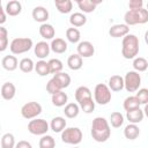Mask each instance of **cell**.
<instances>
[{
    "label": "cell",
    "mask_w": 148,
    "mask_h": 148,
    "mask_svg": "<svg viewBox=\"0 0 148 148\" xmlns=\"http://www.w3.org/2000/svg\"><path fill=\"white\" fill-rule=\"evenodd\" d=\"M90 133L96 142H105L111 135L109 121L103 117H96L92 120Z\"/></svg>",
    "instance_id": "6da1fadb"
},
{
    "label": "cell",
    "mask_w": 148,
    "mask_h": 148,
    "mask_svg": "<svg viewBox=\"0 0 148 148\" xmlns=\"http://www.w3.org/2000/svg\"><path fill=\"white\" fill-rule=\"evenodd\" d=\"M139 53V38L135 35L128 34L123 38L121 56L125 59H134Z\"/></svg>",
    "instance_id": "7a4b0ae2"
},
{
    "label": "cell",
    "mask_w": 148,
    "mask_h": 148,
    "mask_svg": "<svg viewBox=\"0 0 148 148\" xmlns=\"http://www.w3.org/2000/svg\"><path fill=\"white\" fill-rule=\"evenodd\" d=\"M124 21L125 24L130 25H135V24H143L148 22V10L147 8H141L138 10H127L124 15Z\"/></svg>",
    "instance_id": "3957f363"
},
{
    "label": "cell",
    "mask_w": 148,
    "mask_h": 148,
    "mask_svg": "<svg viewBox=\"0 0 148 148\" xmlns=\"http://www.w3.org/2000/svg\"><path fill=\"white\" fill-rule=\"evenodd\" d=\"M34 46L32 44V39L28 38V37H18V38H14L10 42L9 45V50L13 54H22L28 52L31 47Z\"/></svg>",
    "instance_id": "277c9868"
},
{
    "label": "cell",
    "mask_w": 148,
    "mask_h": 148,
    "mask_svg": "<svg viewBox=\"0 0 148 148\" xmlns=\"http://www.w3.org/2000/svg\"><path fill=\"white\" fill-rule=\"evenodd\" d=\"M111 98H112V95H111V90H110L109 86H106L104 83L96 84V87L94 89V99L97 104L106 105L110 103Z\"/></svg>",
    "instance_id": "5b68a950"
},
{
    "label": "cell",
    "mask_w": 148,
    "mask_h": 148,
    "mask_svg": "<svg viewBox=\"0 0 148 148\" xmlns=\"http://www.w3.org/2000/svg\"><path fill=\"white\" fill-rule=\"evenodd\" d=\"M82 138V131L79 127H66L61 132V140L67 145H79Z\"/></svg>",
    "instance_id": "8992f818"
},
{
    "label": "cell",
    "mask_w": 148,
    "mask_h": 148,
    "mask_svg": "<svg viewBox=\"0 0 148 148\" xmlns=\"http://www.w3.org/2000/svg\"><path fill=\"white\" fill-rule=\"evenodd\" d=\"M124 83H125V89L128 92H135L139 90V87L141 84V76L138 72L130 71L126 73L124 77Z\"/></svg>",
    "instance_id": "52a82bcc"
},
{
    "label": "cell",
    "mask_w": 148,
    "mask_h": 148,
    "mask_svg": "<svg viewBox=\"0 0 148 148\" xmlns=\"http://www.w3.org/2000/svg\"><path fill=\"white\" fill-rule=\"evenodd\" d=\"M50 125L45 119L42 118H35L29 121L28 124V131L34 135H45L49 131Z\"/></svg>",
    "instance_id": "ba28073f"
},
{
    "label": "cell",
    "mask_w": 148,
    "mask_h": 148,
    "mask_svg": "<svg viewBox=\"0 0 148 148\" xmlns=\"http://www.w3.org/2000/svg\"><path fill=\"white\" fill-rule=\"evenodd\" d=\"M42 113V105L38 102H28L21 108V114L25 119H35Z\"/></svg>",
    "instance_id": "9c48e42d"
},
{
    "label": "cell",
    "mask_w": 148,
    "mask_h": 148,
    "mask_svg": "<svg viewBox=\"0 0 148 148\" xmlns=\"http://www.w3.org/2000/svg\"><path fill=\"white\" fill-rule=\"evenodd\" d=\"M77 54L82 58H90L95 53V46L89 40H83L77 44Z\"/></svg>",
    "instance_id": "30bf717a"
},
{
    "label": "cell",
    "mask_w": 148,
    "mask_h": 148,
    "mask_svg": "<svg viewBox=\"0 0 148 148\" xmlns=\"http://www.w3.org/2000/svg\"><path fill=\"white\" fill-rule=\"evenodd\" d=\"M130 34V27L127 24H113L109 29V35L113 38H119V37H125Z\"/></svg>",
    "instance_id": "8fae6325"
},
{
    "label": "cell",
    "mask_w": 148,
    "mask_h": 148,
    "mask_svg": "<svg viewBox=\"0 0 148 148\" xmlns=\"http://www.w3.org/2000/svg\"><path fill=\"white\" fill-rule=\"evenodd\" d=\"M51 51V46L45 42V40H40L38 42L35 46H34V52H35V56L37 58H39L40 60H43L44 58H46L49 56Z\"/></svg>",
    "instance_id": "7c38bea8"
},
{
    "label": "cell",
    "mask_w": 148,
    "mask_h": 148,
    "mask_svg": "<svg viewBox=\"0 0 148 148\" xmlns=\"http://www.w3.org/2000/svg\"><path fill=\"white\" fill-rule=\"evenodd\" d=\"M32 18L36 21V22H40L42 24L43 23H46L47 18H49V12L45 7L43 6H37L32 9Z\"/></svg>",
    "instance_id": "4fadbf2b"
},
{
    "label": "cell",
    "mask_w": 148,
    "mask_h": 148,
    "mask_svg": "<svg viewBox=\"0 0 148 148\" xmlns=\"http://www.w3.org/2000/svg\"><path fill=\"white\" fill-rule=\"evenodd\" d=\"M16 94V87L13 82H5L1 86V96L6 101H10L15 97Z\"/></svg>",
    "instance_id": "5bb4252c"
},
{
    "label": "cell",
    "mask_w": 148,
    "mask_h": 148,
    "mask_svg": "<svg viewBox=\"0 0 148 148\" xmlns=\"http://www.w3.org/2000/svg\"><path fill=\"white\" fill-rule=\"evenodd\" d=\"M102 0H77L76 3L83 13H92L96 9V6L101 3Z\"/></svg>",
    "instance_id": "9a60e30c"
},
{
    "label": "cell",
    "mask_w": 148,
    "mask_h": 148,
    "mask_svg": "<svg viewBox=\"0 0 148 148\" xmlns=\"http://www.w3.org/2000/svg\"><path fill=\"white\" fill-rule=\"evenodd\" d=\"M18 60L15 56H5L1 60V65L3 67V69L8 71V72H13L18 67Z\"/></svg>",
    "instance_id": "2e32d148"
},
{
    "label": "cell",
    "mask_w": 148,
    "mask_h": 148,
    "mask_svg": "<svg viewBox=\"0 0 148 148\" xmlns=\"http://www.w3.org/2000/svg\"><path fill=\"white\" fill-rule=\"evenodd\" d=\"M109 88L111 91H120L125 88L124 77L120 75H112L109 79Z\"/></svg>",
    "instance_id": "e0dca14e"
},
{
    "label": "cell",
    "mask_w": 148,
    "mask_h": 148,
    "mask_svg": "<svg viewBox=\"0 0 148 148\" xmlns=\"http://www.w3.org/2000/svg\"><path fill=\"white\" fill-rule=\"evenodd\" d=\"M5 10L9 16H16L22 12V5L17 0H10L6 3Z\"/></svg>",
    "instance_id": "ac0fdd59"
},
{
    "label": "cell",
    "mask_w": 148,
    "mask_h": 148,
    "mask_svg": "<svg viewBox=\"0 0 148 148\" xmlns=\"http://www.w3.org/2000/svg\"><path fill=\"white\" fill-rule=\"evenodd\" d=\"M50 46H51V50L58 54L65 53L67 51V43L62 38H53Z\"/></svg>",
    "instance_id": "d6986e66"
},
{
    "label": "cell",
    "mask_w": 148,
    "mask_h": 148,
    "mask_svg": "<svg viewBox=\"0 0 148 148\" xmlns=\"http://www.w3.org/2000/svg\"><path fill=\"white\" fill-rule=\"evenodd\" d=\"M126 117H127V120L130 121V124H139L143 120L145 113H143V110L135 109V110H132V111H127Z\"/></svg>",
    "instance_id": "ffe728a7"
},
{
    "label": "cell",
    "mask_w": 148,
    "mask_h": 148,
    "mask_svg": "<svg viewBox=\"0 0 148 148\" xmlns=\"http://www.w3.org/2000/svg\"><path fill=\"white\" fill-rule=\"evenodd\" d=\"M50 127L54 133H60L66 128V120L64 117H54L50 123Z\"/></svg>",
    "instance_id": "44dd1931"
},
{
    "label": "cell",
    "mask_w": 148,
    "mask_h": 148,
    "mask_svg": "<svg viewBox=\"0 0 148 148\" xmlns=\"http://www.w3.org/2000/svg\"><path fill=\"white\" fill-rule=\"evenodd\" d=\"M87 22V17L83 13L81 12H76V13H73L71 16H69V23L74 27V28H79V27H82Z\"/></svg>",
    "instance_id": "7402d4cb"
},
{
    "label": "cell",
    "mask_w": 148,
    "mask_h": 148,
    "mask_svg": "<svg viewBox=\"0 0 148 148\" xmlns=\"http://www.w3.org/2000/svg\"><path fill=\"white\" fill-rule=\"evenodd\" d=\"M124 135L128 140H135L140 135V128L136 124H128L124 128Z\"/></svg>",
    "instance_id": "603a6c76"
},
{
    "label": "cell",
    "mask_w": 148,
    "mask_h": 148,
    "mask_svg": "<svg viewBox=\"0 0 148 148\" xmlns=\"http://www.w3.org/2000/svg\"><path fill=\"white\" fill-rule=\"evenodd\" d=\"M39 35L44 39H53V37L56 35V30H54V28H53L52 24L43 23L39 27Z\"/></svg>",
    "instance_id": "cb8c5ba5"
},
{
    "label": "cell",
    "mask_w": 148,
    "mask_h": 148,
    "mask_svg": "<svg viewBox=\"0 0 148 148\" xmlns=\"http://www.w3.org/2000/svg\"><path fill=\"white\" fill-rule=\"evenodd\" d=\"M51 101H52V104H53L54 106H58V108L65 106V105L67 104L68 96H67L66 92H64L62 90H60V91H58V92H56V94L52 95Z\"/></svg>",
    "instance_id": "d4e9b609"
},
{
    "label": "cell",
    "mask_w": 148,
    "mask_h": 148,
    "mask_svg": "<svg viewBox=\"0 0 148 148\" xmlns=\"http://www.w3.org/2000/svg\"><path fill=\"white\" fill-rule=\"evenodd\" d=\"M83 65V60L82 57H80L77 53L76 54H71L67 59V66L72 69V71H79Z\"/></svg>",
    "instance_id": "484cf974"
},
{
    "label": "cell",
    "mask_w": 148,
    "mask_h": 148,
    "mask_svg": "<svg viewBox=\"0 0 148 148\" xmlns=\"http://www.w3.org/2000/svg\"><path fill=\"white\" fill-rule=\"evenodd\" d=\"M54 5L61 14H68L73 9V2L71 0H54Z\"/></svg>",
    "instance_id": "4316f807"
},
{
    "label": "cell",
    "mask_w": 148,
    "mask_h": 148,
    "mask_svg": "<svg viewBox=\"0 0 148 148\" xmlns=\"http://www.w3.org/2000/svg\"><path fill=\"white\" fill-rule=\"evenodd\" d=\"M79 112H80V105L76 104V103H67L65 105V109H64V113L67 118H76L79 116Z\"/></svg>",
    "instance_id": "83f0119b"
},
{
    "label": "cell",
    "mask_w": 148,
    "mask_h": 148,
    "mask_svg": "<svg viewBox=\"0 0 148 148\" xmlns=\"http://www.w3.org/2000/svg\"><path fill=\"white\" fill-rule=\"evenodd\" d=\"M140 102L139 99L136 98V96H128L125 98L124 103H123V106L124 109L127 111H132V110H135V109H140Z\"/></svg>",
    "instance_id": "f1b7e54d"
},
{
    "label": "cell",
    "mask_w": 148,
    "mask_h": 148,
    "mask_svg": "<svg viewBox=\"0 0 148 148\" xmlns=\"http://www.w3.org/2000/svg\"><path fill=\"white\" fill-rule=\"evenodd\" d=\"M89 97H91V91H90V89H89L88 87H86V86H80V87L75 90V99H76L77 103H80V102H82L83 99L89 98Z\"/></svg>",
    "instance_id": "f546056e"
},
{
    "label": "cell",
    "mask_w": 148,
    "mask_h": 148,
    "mask_svg": "<svg viewBox=\"0 0 148 148\" xmlns=\"http://www.w3.org/2000/svg\"><path fill=\"white\" fill-rule=\"evenodd\" d=\"M53 79L59 83V86L61 87V89L67 88V87L71 84V81H72L69 74H67V73H65V72H61V73L56 74V75L53 76Z\"/></svg>",
    "instance_id": "4dcf8cb0"
},
{
    "label": "cell",
    "mask_w": 148,
    "mask_h": 148,
    "mask_svg": "<svg viewBox=\"0 0 148 148\" xmlns=\"http://www.w3.org/2000/svg\"><path fill=\"white\" fill-rule=\"evenodd\" d=\"M133 68L135 72H145L148 69V61L146 58L136 57L133 59Z\"/></svg>",
    "instance_id": "1f68e13d"
},
{
    "label": "cell",
    "mask_w": 148,
    "mask_h": 148,
    "mask_svg": "<svg viewBox=\"0 0 148 148\" xmlns=\"http://www.w3.org/2000/svg\"><path fill=\"white\" fill-rule=\"evenodd\" d=\"M35 71L38 75L40 76H46L50 74V66L49 62H46L45 60H39L35 64Z\"/></svg>",
    "instance_id": "d6a6232c"
},
{
    "label": "cell",
    "mask_w": 148,
    "mask_h": 148,
    "mask_svg": "<svg viewBox=\"0 0 148 148\" xmlns=\"http://www.w3.org/2000/svg\"><path fill=\"white\" fill-rule=\"evenodd\" d=\"M95 103H96L95 99H92V97H89V98H86L82 102H80L79 105H80V109L84 113H91L95 110Z\"/></svg>",
    "instance_id": "836d02e7"
},
{
    "label": "cell",
    "mask_w": 148,
    "mask_h": 148,
    "mask_svg": "<svg viewBox=\"0 0 148 148\" xmlns=\"http://www.w3.org/2000/svg\"><path fill=\"white\" fill-rule=\"evenodd\" d=\"M18 67L23 73H30L35 69V64L31 58H23L20 60Z\"/></svg>",
    "instance_id": "e575fe53"
},
{
    "label": "cell",
    "mask_w": 148,
    "mask_h": 148,
    "mask_svg": "<svg viewBox=\"0 0 148 148\" xmlns=\"http://www.w3.org/2000/svg\"><path fill=\"white\" fill-rule=\"evenodd\" d=\"M47 62H49V66H50V73H52V74L56 75V74L62 72L64 65H62V61L60 59L53 58V59H50Z\"/></svg>",
    "instance_id": "d590c367"
},
{
    "label": "cell",
    "mask_w": 148,
    "mask_h": 148,
    "mask_svg": "<svg viewBox=\"0 0 148 148\" xmlns=\"http://www.w3.org/2000/svg\"><path fill=\"white\" fill-rule=\"evenodd\" d=\"M66 38L68 39V42L71 43H79L80 42V38H81V34L77 28H68L66 30Z\"/></svg>",
    "instance_id": "8d00e7d4"
},
{
    "label": "cell",
    "mask_w": 148,
    "mask_h": 148,
    "mask_svg": "<svg viewBox=\"0 0 148 148\" xmlns=\"http://www.w3.org/2000/svg\"><path fill=\"white\" fill-rule=\"evenodd\" d=\"M110 124H111V126L114 127V128L120 127V126L124 124V116H123L120 112H118V111L112 112V113L110 114Z\"/></svg>",
    "instance_id": "74e56055"
},
{
    "label": "cell",
    "mask_w": 148,
    "mask_h": 148,
    "mask_svg": "<svg viewBox=\"0 0 148 148\" xmlns=\"http://www.w3.org/2000/svg\"><path fill=\"white\" fill-rule=\"evenodd\" d=\"M16 146L15 138L12 133H5L1 138V148H14Z\"/></svg>",
    "instance_id": "f35d334b"
},
{
    "label": "cell",
    "mask_w": 148,
    "mask_h": 148,
    "mask_svg": "<svg viewBox=\"0 0 148 148\" xmlns=\"http://www.w3.org/2000/svg\"><path fill=\"white\" fill-rule=\"evenodd\" d=\"M39 148H54L56 147V141L51 135H43L39 139Z\"/></svg>",
    "instance_id": "ab89813d"
},
{
    "label": "cell",
    "mask_w": 148,
    "mask_h": 148,
    "mask_svg": "<svg viewBox=\"0 0 148 148\" xmlns=\"http://www.w3.org/2000/svg\"><path fill=\"white\" fill-rule=\"evenodd\" d=\"M8 46V31L5 27H0V51H5Z\"/></svg>",
    "instance_id": "60d3db41"
},
{
    "label": "cell",
    "mask_w": 148,
    "mask_h": 148,
    "mask_svg": "<svg viewBox=\"0 0 148 148\" xmlns=\"http://www.w3.org/2000/svg\"><path fill=\"white\" fill-rule=\"evenodd\" d=\"M60 90H62L61 87L59 86V83H58L53 77L46 83V91H47L49 94L53 95V94H56V92H58V91H60Z\"/></svg>",
    "instance_id": "b9f144b4"
},
{
    "label": "cell",
    "mask_w": 148,
    "mask_h": 148,
    "mask_svg": "<svg viewBox=\"0 0 148 148\" xmlns=\"http://www.w3.org/2000/svg\"><path fill=\"white\" fill-rule=\"evenodd\" d=\"M136 98L139 99V102H140V104H143V105H146V104H148V89L147 88H141V89H139L138 91H136Z\"/></svg>",
    "instance_id": "7bdbcfd3"
},
{
    "label": "cell",
    "mask_w": 148,
    "mask_h": 148,
    "mask_svg": "<svg viewBox=\"0 0 148 148\" xmlns=\"http://www.w3.org/2000/svg\"><path fill=\"white\" fill-rule=\"evenodd\" d=\"M128 7H130V9H132V10L141 9V8H143V1H142V0H131V1L128 2Z\"/></svg>",
    "instance_id": "ee69618b"
},
{
    "label": "cell",
    "mask_w": 148,
    "mask_h": 148,
    "mask_svg": "<svg viewBox=\"0 0 148 148\" xmlns=\"http://www.w3.org/2000/svg\"><path fill=\"white\" fill-rule=\"evenodd\" d=\"M15 148H32V146H31V143H30L29 141L21 140V141H18V142L16 143Z\"/></svg>",
    "instance_id": "f6af8a7d"
},
{
    "label": "cell",
    "mask_w": 148,
    "mask_h": 148,
    "mask_svg": "<svg viewBox=\"0 0 148 148\" xmlns=\"http://www.w3.org/2000/svg\"><path fill=\"white\" fill-rule=\"evenodd\" d=\"M6 10L3 7H0V24H3L6 22Z\"/></svg>",
    "instance_id": "bcb514c9"
},
{
    "label": "cell",
    "mask_w": 148,
    "mask_h": 148,
    "mask_svg": "<svg viewBox=\"0 0 148 148\" xmlns=\"http://www.w3.org/2000/svg\"><path fill=\"white\" fill-rule=\"evenodd\" d=\"M143 113H145V116L148 118V104H146V105H145V109H143Z\"/></svg>",
    "instance_id": "7dc6e473"
},
{
    "label": "cell",
    "mask_w": 148,
    "mask_h": 148,
    "mask_svg": "<svg viewBox=\"0 0 148 148\" xmlns=\"http://www.w3.org/2000/svg\"><path fill=\"white\" fill-rule=\"evenodd\" d=\"M145 42H146V44L148 45V30L145 32Z\"/></svg>",
    "instance_id": "c3c4849f"
},
{
    "label": "cell",
    "mask_w": 148,
    "mask_h": 148,
    "mask_svg": "<svg viewBox=\"0 0 148 148\" xmlns=\"http://www.w3.org/2000/svg\"><path fill=\"white\" fill-rule=\"evenodd\" d=\"M147 10H148V2H147Z\"/></svg>",
    "instance_id": "681fc988"
},
{
    "label": "cell",
    "mask_w": 148,
    "mask_h": 148,
    "mask_svg": "<svg viewBox=\"0 0 148 148\" xmlns=\"http://www.w3.org/2000/svg\"><path fill=\"white\" fill-rule=\"evenodd\" d=\"M73 148H80V147H73Z\"/></svg>",
    "instance_id": "f907efd6"
},
{
    "label": "cell",
    "mask_w": 148,
    "mask_h": 148,
    "mask_svg": "<svg viewBox=\"0 0 148 148\" xmlns=\"http://www.w3.org/2000/svg\"><path fill=\"white\" fill-rule=\"evenodd\" d=\"M147 75H148V74H147Z\"/></svg>",
    "instance_id": "816d5d0a"
}]
</instances>
